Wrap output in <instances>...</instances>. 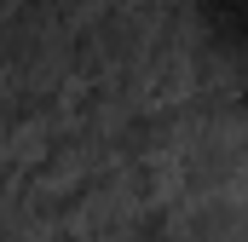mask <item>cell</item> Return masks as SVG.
I'll list each match as a JSON object with an SVG mask.
<instances>
[{
  "label": "cell",
  "instance_id": "6da1fadb",
  "mask_svg": "<svg viewBox=\"0 0 248 242\" xmlns=\"http://www.w3.org/2000/svg\"><path fill=\"white\" fill-rule=\"evenodd\" d=\"M190 23L202 46L225 58H248V0H190Z\"/></svg>",
  "mask_w": 248,
  "mask_h": 242
},
{
  "label": "cell",
  "instance_id": "7a4b0ae2",
  "mask_svg": "<svg viewBox=\"0 0 248 242\" xmlns=\"http://www.w3.org/2000/svg\"><path fill=\"white\" fill-rule=\"evenodd\" d=\"M0 190H6V173H0Z\"/></svg>",
  "mask_w": 248,
  "mask_h": 242
}]
</instances>
